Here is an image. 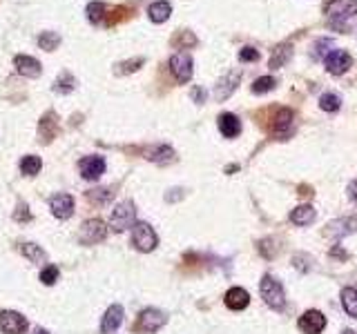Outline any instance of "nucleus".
Here are the masks:
<instances>
[{"instance_id": "20", "label": "nucleus", "mask_w": 357, "mask_h": 334, "mask_svg": "<svg viewBox=\"0 0 357 334\" xmlns=\"http://www.w3.org/2000/svg\"><path fill=\"white\" fill-rule=\"evenodd\" d=\"M145 158L152 160V163H158V165H167L176 158V154H174V149L170 145H156L152 149H147Z\"/></svg>"}, {"instance_id": "15", "label": "nucleus", "mask_w": 357, "mask_h": 334, "mask_svg": "<svg viewBox=\"0 0 357 334\" xmlns=\"http://www.w3.org/2000/svg\"><path fill=\"white\" fill-rule=\"evenodd\" d=\"M14 67H16L18 74L27 76V78H38V76H41V72H43L41 63H38V60L32 58V56H16L14 58Z\"/></svg>"}, {"instance_id": "25", "label": "nucleus", "mask_w": 357, "mask_h": 334, "mask_svg": "<svg viewBox=\"0 0 357 334\" xmlns=\"http://www.w3.org/2000/svg\"><path fill=\"white\" fill-rule=\"evenodd\" d=\"M293 56V49L289 45H277L273 49V56H271V67L273 69H280L286 65V60H289Z\"/></svg>"}, {"instance_id": "30", "label": "nucleus", "mask_w": 357, "mask_h": 334, "mask_svg": "<svg viewBox=\"0 0 357 334\" xmlns=\"http://www.w3.org/2000/svg\"><path fill=\"white\" fill-rule=\"evenodd\" d=\"M21 252H23V254L29 259V261H43L45 259V252L41 250V248H38V245H34V243H23V245H21Z\"/></svg>"}, {"instance_id": "14", "label": "nucleus", "mask_w": 357, "mask_h": 334, "mask_svg": "<svg viewBox=\"0 0 357 334\" xmlns=\"http://www.w3.org/2000/svg\"><path fill=\"white\" fill-rule=\"evenodd\" d=\"M357 232V216H349V219H337L333 221L329 228H326V234L333 239H344L349 234H355Z\"/></svg>"}, {"instance_id": "17", "label": "nucleus", "mask_w": 357, "mask_h": 334, "mask_svg": "<svg viewBox=\"0 0 357 334\" xmlns=\"http://www.w3.org/2000/svg\"><path fill=\"white\" fill-rule=\"evenodd\" d=\"M123 323V308L121 306H110L107 312L103 315V321H101V332L103 334H112L118 330V326Z\"/></svg>"}, {"instance_id": "29", "label": "nucleus", "mask_w": 357, "mask_h": 334, "mask_svg": "<svg viewBox=\"0 0 357 334\" xmlns=\"http://www.w3.org/2000/svg\"><path fill=\"white\" fill-rule=\"evenodd\" d=\"M74 87H76V78L72 74H67V72L61 74V78L54 83V89H56V92H61V94H69Z\"/></svg>"}, {"instance_id": "26", "label": "nucleus", "mask_w": 357, "mask_h": 334, "mask_svg": "<svg viewBox=\"0 0 357 334\" xmlns=\"http://www.w3.org/2000/svg\"><path fill=\"white\" fill-rule=\"evenodd\" d=\"M41 167H43V160L38 158V156H25L23 160H21V171L25 176H36L38 171H41Z\"/></svg>"}, {"instance_id": "6", "label": "nucleus", "mask_w": 357, "mask_h": 334, "mask_svg": "<svg viewBox=\"0 0 357 334\" xmlns=\"http://www.w3.org/2000/svg\"><path fill=\"white\" fill-rule=\"evenodd\" d=\"M105 239H107V225L98 219L85 221L81 230H78V241H81L83 245H96V243H101Z\"/></svg>"}, {"instance_id": "19", "label": "nucleus", "mask_w": 357, "mask_h": 334, "mask_svg": "<svg viewBox=\"0 0 357 334\" xmlns=\"http://www.w3.org/2000/svg\"><path fill=\"white\" fill-rule=\"evenodd\" d=\"M38 134H41L45 143L58 134V116L54 114V111H47V114L41 118V123H38Z\"/></svg>"}, {"instance_id": "21", "label": "nucleus", "mask_w": 357, "mask_h": 334, "mask_svg": "<svg viewBox=\"0 0 357 334\" xmlns=\"http://www.w3.org/2000/svg\"><path fill=\"white\" fill-rule=\"evenodd\" d=\"M170 14H172V7H170L167 0H156V3H152L150 7H147V16H150V20L156 25L165 23V20L170 18Z\"/></svg>"}, {"instance_id": "9", "label": "nucleus", "mask_w": 357, "mask_h": 334, "mask_svg": "<svg viewBox=\"0 0 357 334\" xmlns=\"http://www.w3.org/2000/svg\"><path fill=\"white\" fill-rule=\"evenodd\" d=\"M324 65L331 74L342 76L344 72H349V67L353 65V58L346 54L344 49H333V52L324 56Z\"/></svg>"}, {"instance_id": "28", "label": "nucleus", "mask_w": 357, "mask_h": 334, "mask_svg": "<svg viewBox=\"0 0 357 334\" xmlns=\"http://www.w3.org/2000/svg\"><path fill=\"white\" fill-rule=\"evenodd\" d=\"M105 12H107V7H105V3H101V0H94V3L87 5V18L92 20V23H96V25L103 20Z\"/></svg>"}, {"instance_id": "35", "label": "nucleus", "mask_w": 357, "mask_h": 334, "mask_svg": "<svg viewBox=\"0 0 357 334\" xmlns=\"http://www.w3.org/2000/svg\"><path fill=\"white\" fill-rule=\"evenodd\" d=\"M87 198L94 201V203H98V205H103L105 201L112 198V192H110V189H94V192H89Z\"/></svg>"}, {"instance_id": "10", "label": "nucleus", "mask_w": 357, "mask_h": 334, "mask_svg": "<svg viewBox=\"0 0 357 334\" xmlns=\"http://www.w3.org/2000/svg\"><path fill=\"white\" fill-rule=\"evenodd\" d=\"M78 169H81V176L85 180H96L105 174V158L103 156H85L78 163Z\"/></svg>"}, {"instance_id": "5", "label": "nucleus", "mask_w": 357, "mask_h": 334, "mask_svg": "<svg viewBox=\"0 0 357 334\" xmlns=\"http://www.w3.org/2000/svg\"><path fill=\"white\" fill-rule=\"evenodd\" d=\"M167 323V317L165 312L156 310V308H147L143 310L141 315H138V321H136V330L143 332V334H154L158 332Z\"/></svg>"}, {"instance_id": "13", "label": "nucleus", "mask_w": 357, "mask_h": 334, "mask_svg": "<svg viewBox=\"0 0 357 334\" xmlns=\"http://www.w3.org/2000/svg\"><path fill=\"white\" fill-rule=\"evenodd\" d=\"M239 78H241V72H228L223 78H219V83H217L214 87V98L219 100H228L232 96V92L237 89V83H239Z\"/></svg>"}, {"instance_id": "12", "label": "nucleus", "mask_w": 357, "mask_h": 334, "mask_svg": "<svg viewBox=\"0 0 357 334\" xmlns=\"http://www.w3.org/2000/svg\"><path fill=\"white\" fill-rule=\"evenodd\" d=\"M49 210L56 219H69L74 214V196L72 194H56L52 201H49Z\"/></svg>"}, {"instance_id": "24", "label": "nucleus", "mask_w": 357, "mask_h": 334, "mask_svg": "<svg viewBox=\"0 0 357 334\" xmlns=\"http://www.w3.org/2000/svg\"><path fill=\"white\" fill-rule=\"evenodd\" d=\"M342 308L346 315L357 319V288H344L342 290Z\"/></svg>"}, {"instance_id": "22", "label": "nucleus", "mask_w": 357, "mask_h": 334, "mask_svg": "<svg viewBox=\"0 0 357 334\" xmlns=\"http://www.w3.org/2000/svg\"><path fill=\"white\" fill-rule=\"evenodd\" d=\"M219 131H221L226 138H235L241 131L239 118H237L235 114H230V111H226V114L219 116Z\"/></svg>"}, {"instance_id": "40", "label": "nucleus", "mask_w": 357, "mask_h": 334, "mask_svg": "<svg viewBox=\"0 0 357 334\" xmlns=\"http://www.w3.org/2000/svg\"><path fill=\"white\" fill-rule=\"evenodd\" d=\"M34 334H49V332H47V330H43V328H36V330H34Z\"/></svg>"}, {"instance_id": "33", "label": "nucleus", "mask_w": 357, "mask_h": 334, "mask_svg": "<svg viewBox=\"0 0 357 334\" xmlns=\"http://www.w3.org/2000/svg\"><path fill=\"white\" fill-rule=\"evenodd\" d=\"M141 65H143V58H134V60H127V63H118L116 65V74H132Z\"/></svg>"}, {"instance_id": "37", "label": "nucleus", "mask_w": 357, "mask_h": 334, "mask_svg": "<svg viewBox=\"0 0 357 334\" xmlns=\"http://www.w3.org/2000/svg\"><path fill=\"white\" fill-rule=\"evenodd\" d=\"M259 58V52H257V49H253V47H244L241 52H239V60L241 63H253V60H257Z\"/></svg>"}, {"instance_id": "27", "label": "nucleus", "mask_w": 357, "mask_h": 334, "mask_svg": "<svg viewBox=\"0 0 357 334\" xmlns=\"http://www.w3.org/2000/svg\"><path fill=\"white\" fill-rule=\"evenodd\" d=\"M58 45H61V36L56 32H43L38 36V47L45 49V52H54Z\"/></svg>"}, {"instance_id": "41", "label": "nucleus", "mask_w": 357, "mask_h": 334, "mask_svg": "<svg viewBox=\"0 0 357 334\" xmlns=\"http://www.w3.org/2000/svg\"><path fill=\"white\" fill-rule=\"evenodd\" d=\"M344 334H357L355 330H344Z\"/></svg>"}, {"instance_id": "2", "label": "nucleus", "mask_w": 357, "mask_h": 334, "mask_svg": "<svg viewBox=\"0 0 357 334\" xmlns=\"http://www.w3.org/2000/svg\"><path fill=\"white\" fill-rule=\"evenodd\" d=\"M259 292H262V299L266 301L268 308H273V310H284L286 308V295H284L282 283L277 279H273L271 275H266L262 279Z\"/></svg>"}, {"instance_id": "32", "label": "nucleus", "mask_w": 357, "mask_h": 334, "mask_svg": "<svg viewBox=\"0 0 357 334\" xmlns=\"http://www.w3.org/2000/svg\"><path fill=\"white\" fill-rule=\"evenodd\" d=\"M273 87H275V78L273 76H262L253 83V92L255 94H266V92H271Z\"/></svg>"}, {"instance_id": "3", "label": "nucleus", "mask_w": 357, "mask_h": 334, "mask_svg": "<svg viewBox=\"0 0 357 334\" xmlns=\"http://www.w3.org/2000/svg\"><path fill=\"white\" fill-rule=\"evenodd\" d=\"M110 225L114 232H125L136 225V210H134V203L130 201H123V203H118L112 214H110Z\"/></svg>"}, {"instance_id": "4", "label": "nucleus", "mask_w": 357, "mask_h": 334, "mask_svg": "<svg viewBox=\"0 0 357 334\" xmlns=\"http://www.w3.org/2000/svg\"><path fill=\"white\" fill-rule=\"evenodd\" d=\"M132 243H134V248L138 252H152L156 248V232L152 230L150 223H136V225L132 228Z\"/></svg>"}, {"instance_id": "1", "label": "nucleus", "mask_w": 357, "mask_h": 334, "mask_svg": "<svg viewBox=\"0 0 357 334\" xmlns=\"http://www.w3.org/2000/svg\"><path fill=\"white\" fill-rule=\"evenodd\" d=\"M326 18H329V27L335 32H349L353 20L357 18V0H329Z\"/></svg>"}, {"instance_id": "31", "label": "nucleus", "mask_w": 357, "mask_h": 334, "mask_svg": "<svg viewBox=\"0 0 357 334\" xmlns=\"http://www.w3.org/2000/svg\"><path fill=\"white\" fill-rule=\"evenodd\" d=\"M320 107L324 111H337V109L342 107V100H340V96H337V94H324L320 98Z\"/></svg>"}, {"instance_id": "8", "label": "nucleus", "mask_w": 357, "mask_h": 334, "mask_svg": "<svg viewBox=\"0 0 357 334\" xmlns=\"http://www.w3.org/2000/svg\"><path fill=\"white\" fill-rule=\"evenodd\" d=\"M170 72L178 83H187L192 78V56L187 52H176L170 58Z\"/></svg>"}, {"instance_id": "16", "label": "nucleus", "mask_w": 357, "mask_h": 334, "mask_svg": "<svg viewBox=\"0 0 357 334\" xmlns=\"http://www.w3.org/2000/svg\"><path fill=\"white\" fill-rule=\"evenodd\" d=\"M291 129H293V111L291 109H280L277 111V118H275V127H273V134L284 140L291 136Z\"/></svg>"}, {"instance_id": "36", "label": "nucleus", "mask_w": 357, "mask_h": 334, "mask_svg": "<svg viewBox=\"0 0 357 334\" xmlns=\"http://www.w3.org/2000/svg\"><path fill=\"white\" fill-rule=\"evenodd\" d=\"M14 221H18V223L32 221V212H29L27 203H18V207H16V212H14Z\"/></svg>"}, {"instance_id": "18", "label": "nucleus", "mask_w": 357, "mask_h": 334, "mask_svg": "<svg viewBox=\"0 0 357 334\" xmlns=\"http://www.w3.org/2000/svg\"><path fill=\"white\" fill-rule=\"evenodd\" d=\"M250 303V295L244 288H230L226 292V306L230 310H246Z\"/></svg>"}, {"instance_id": "7", "label": "nucleus", "mask_w": 357, "mask_h": 334, "mask_svg": "<svg viewBox=\"0 0 357 334\" xmlns=\"http://www.w3.org/2000/svg\"><path fill=\"white\" fill-rule=\"evenodd\" d=\"M27 328H29V323L21 312L0 310V332L3 334H23Z\"/></svg>"}, {"instance_id": "23", "label": "nucleus", "mask_w": 357, "mask_h": 334, "mask_svg": "<svg viewBox=\"0 0 357 334\" xmlns=\"http://www.w3.org/2000/svg\"><path fill=\"white\" fill-rule=\"evenodd\" d=\"M315 216H317V212L313 205H300L291 212V221L295 225H309V223L315 221Z\"/></svg>"}, {"instance_id": "34", "label": "nucleus", "mask_w": 357, "mask_h": 334, "mask_svg": "<svg viewBox=\"0 0 357 334\" xmlns=\"http://www.w3.org/2000/svg\"><path fill=\"white\" fill-rule=\"evenodd\" d=\"M58 275H61V272H58L56 266H47V268L41 272V281L45 283V286H54V283L58 281Z\"/></svg>"}, {"instance_id": "11", "label": "nucleus", "mask_w": 357, "mask_h": 334, "mask_svg": "<svg viewBox=\"0 0 357 334\" xmlns=\"http://www.w3.org/2000/svg\"><path fill=\"white\" fill-rule=\"evenodd\" d=\"M297 326H300V330L304 334H320L326 328V317L320 310H309L300 317V323H297Z\"/></svg>"}, {"instance_id": "39", "label": "nucleus", "mask_w": 357, "mask_h": 334, "mask_svg": "<svg viewBox=\"0 0 357 334\" xmlns=\"http://www.w3.org/2000/svg\"><path fill=\"white\" fill-rule=\"evenodd\" d=\"M349 198L357 201V180H353V183L349 185Z\"/></svg>"}, {"instance_id": "38", "label": "nucleus", "mask_w": 357, "mask_h": 334, "mask_svg": "<svg viewBox=\"0 0 357 334\" xmlns=\"http://www.w3.org/2000/svg\"><path fill=\"white\" fill-rule=\"evenodd\" d=\"M192 98H194V103H203V100H205V89L194 87L192 89Z\"/></svg>"}]
</instances>
